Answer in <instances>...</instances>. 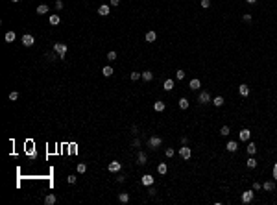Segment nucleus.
<instances>
[{"label":"nucleus","instance_id":"9b49d317","mask_svg":"<svg viewBox=\"0 0 277 205\" xmlns=\"http://www.w3.org/2000/svg\"><path fill=\"white\" fill-rule=\"evenodd\" d=\"M48 22H50L52 26H58L61 22V19H59V15H50L48 17Z\"/></svg>","mask_w":277,"mask_h":205},{"label":"nucleus","instance_id":"412c9836","mask_svg":"<svg viewBox=\"0 0 277 205\" xmlns=\"http://www.w3.org/2000/svg\"><path fill=\"white\" fill-rule=\"evenodd\" d=\"M213 106L222 107V106H223V96H216V98H213Z\"/></svg>","mask_w":277,"mask_h":205},{"label":"nucleus","instance_id":"37998d69","mask_svg":"<svg viewBox=\"0 0 277 205\" xmlns=\"http://www.w3.org/2000/svg\"><path fill=\"white\" fill-rule=\"evenodd\" d=\"M133 146H135V148L140 146V141H139V139H135V141H133Z\"/></svg>","mask_w":277,"mask_h":205},{"label":"nucleus","instance_id":"2f4dec72","mask_svg":"<svg viewBox=\"0 0 277 205\" xmlns=\"http://www.w3.org/2000/svg\"><path fill=\"white\" fill-rule=\"evenodd\" d=\"M255 166H257V161H255L253 157H249L248 159V168H255Z\"/></svg>","mask_w":277,"mask_h":205},{"label":"nucleus","instance_id":"4468645a","mask_svg":"<svg viewBox=\"0 0 277 205\" xmlns=\"http://www.w3.org/2000/svg\"><path fill=\"white\" fill-rule=\"evenodd\" d=\"M155 39H157V33L153 32V30H150V32H146V41H148V43H153V41H155Z\"/></svg>","mask_w":277,"mask_h":205},{"label":"nucleus","instance_id":"bb28decb","mask_svg":"<svg viewBox=\"0 0 277 205\" xmlns=\"http://www.w3.org/2000/svg\"><path fill=\"white\" fill-rule=\"evenodd\" d=\"M118 200H120L122 203H127V202H129V194H127V192H122L120 196H118Z\"/></svg>","mask_w":277,"mask_h":205},{"label":"nucleus","instance_id":"a18cd8bd","mask_svg":"<svg viewBox=\"0 0 277 205\" xmlns=\"http://www.w3.org/2000/svg\"><path fill=\"white\" fill-rule=\"evenodd\" d=\"M274 181H277V172H274Z\"/></svg>","mask_w":277,"mask_h":205},{"label":"nucleus","instance_id":"0eeeda50","mask_svg":"<svg viewBox=\"0 0 277 205\" xmlns=\"http://www.w3.org/2000/svg\"><path fill=\"white\" fill-rule=\"evenodd\" d=\"M148 144H150V148H159V146L163 144V139H161V137H150Z\"/></svg>","mask_w":277,"mask_h":205},{"label":"nucleus","instance_id":"a211bd4d","mask_svg":"<svg viewBox=\"0 0 277 205\" xmlns=\"http://www.w3.org/2000/svg\"><path fill=\"white\" fill-rule=\"evenodd\" d=\"M226 148H227V152H236V150H238V144H236L235 141H229Z\"/></svg>","mask_w":277,"mask_h":205},{"label":"nucleus","instance_id":"4c0bfd02","mask_svg":"<svg viewBox=\"0 0 277 205\" xmlns=\"http://www.w3.org/2000/svg\"><path fill=\"white\" fill-rule=\"evenodd\" d=\"M17 98H19V93H17V91L9 93V100H17Z\"/></svg>","mask_w":277,"mask_h":205},{"label":"nucleus","instance_id":"58836bf2","mask_svg":"<svg viewBox=\"0 0 277 205\" xmlns=\"http://www.w3.org/2000/svg\"><path fill=\"white\" fill-rule=\"evenodd\" d=\"M67 181L70 183V185H72V183H76V176H68V177H67Z\"/></svg>","mask_w":277,"mask_h":205},{"label":"nucleus","instance_id":"de8ad7c7","mask_svg":"<svg viewBox=\"0 0 277 205\" xmlns=\"http://www.w3.org/2000/svg\"><path fill=\"white\" fill-rule=\"evenodd\" d=\"M11 2H20V0H11Z\"/></svg>","mask_w":277,"mask_h":205},{"label":"nucleus","instance_id":"7ed1b4c3","mask_svg":"<svg viewBox=\"0 0 277 205\" xmlns=\"http://www.w3.org/2000/svg\"><path fill=\"white\" fill-rule=\"evenodd\" d=\"M198 102H200V104H209L211 102V94L207 93V91L200 93V94H198Z\"/></svg>","mask_w":277,"mask_h":205},{"label":"nucleus","instance_id":"4be33fe9","mask_svg":"<svg viewBox=\"0 0 277 205\" xmlns=\"http://www.w3.org/2000/svg\"><path fill=\"white\" fill-rule=\"evenodd\" d=\"M137 159H139V164H146V154L144 152H139V155H137Z\"/></svg>","mask_w":277,"mask_h":205},{"label":"nucleus","instance_id":"dca6fc26","mask_svg":"<svg viewBox=\"0 0 277 205\" xmlns=\"http://www.w3.org/2000/svg\"><path fill=\"white\" fill-rule=\"evenodd\" d=\"M157 172H159L161 176H165V174L168 172V166H166L165 163H159V164H157Z\"/></svg>","mask_w":277,"mask_h":205},{"label":"nucleus","instance_id":"f257e3e1","mask_svg":"<svg viewBox=\"0 0 277 205\" xmlns=\"http://www.w3.org/2000/svg\"><path fill=\"white\" fill-rule=\"evenodd\" d=\"M67 50H68V46L63 45V43H56V45H54V52H58V54H59V59H65Z\"/></svg>","mask_w":277,"mask_h":205},{"label":"nucleus","instance_id":"f704fd0d","mask_svg":"<svg viewBox=\"0 0 277 205\" xmlns=\"http://www.w3.org/2000/svg\"><path fill=\"white\" fill-rule=\"evenodd\" d=\"M175 78H177V80H185V70H177L175 72Z\"/></svg>","mask_w":277,"mask_h":205},{"label":"nucleus","instance_id":"aec40b11","mask_svg":"<svg viewBox=\"0 0 277 205\" xmlns=\"http://www.w3.org/2000/svg\"><path fill=\"white\" fill-rule=\"evenodd\" d=\"M163 89H165V91H172L174 89V80H166L165 83H163Z\"/></svg>","mask_w":277,"mask_h":205},{"label":"nucleus","instance_id":"a878e982","mask_svg":"<svg viewBox=\"0 0 277 205\" xmlns=\"http://www.w3.org/2000/svg\"><path fill=\"white\" fill-rule=\"evenodd\" d=\"M200 87H201V81H200V80H192V81H190V89H192V91H198Z\"/></svg>","mask_w":277,"mask_h":205},{"label":"nucleus","instance_id":"f3484780","mask_svg":"<svg viewBox=\"0 0 277 205\" xmlns=\"http://www.w3.org/2000/svg\"><path fill=\"white\" fill-rule=\"evenodd\" d=\"M165 102H161V100H159V102H155V104H153V109H155V111L157 113H161V111H165Z\"/></svg>","mask_w":277,"mask_h":205},{"label":"nucleus","instance_id":"9d476101","mask_svg":"<svg viewBox=\"0 0 277 205\" xmlns=\"http://www.w3.org/2000/svg\"><path fill=\"white\" fill-rule=\"evenodd\" d=\"M109 9H111V7H109V6H105V4H102V6L98 7V13H100V15H102V17H107V15H109Z\"/></svg>","mask_w":277,"mask_h":205},{"label":"nucleus","instance_id":"f8f14e48","mask_svg":"<svg viewBox=\"0 0 277 205\" xmlns=\"http://www.w3.org/2000/svg\"><path fill=\"white\" fill-rule=\"evenodd\" d=\"M140 76H142V80H144V81H152V80H153V72H150V70L140 72Z\"/></svg>","mask_w":277,"mask_h":205},{"label":"nucleus","instance_id":"e433bc0d","mask_svg":"<svg viewBox=\"0 0 277 205\" xmlns=\"http://www.w3.org/2000/svg\"><path fill=\"white\" fill-rule=\"evenodd\" d=\"M166 157H174V148H166Z\"/></svg>","mask_w":277,"mask_h":205},{"label":"nucleus","instance_id":"393cba45","mask_svg":"<svg viewBox=\"0 0 277 205\" xmlns=\"http://www.w3.org/2000/svg\"><path fill=\"white\" fill-rule=\"evenodd\" d=\"M102 74H104L105 78L113 76V67H104V68H102Z\"/></svg>","mask_w":277,"mask_h":205},{"label":"nucleus","instance_id":"cd10ccee","mask_svg":"<svg viewBox=\"0 0 277 205\" xmlns=\"http://www.w3.org/2000/svg\"><path fill=\"white\" fill-rule=\"evenodd\" d=\"M255 152H257V146H255L253 142H248V154H249V155H253Z\"/></svg>","mask_w":277,"mask_h":205},{"label":"nucleus","instance_id":"7c9ffc66","mask_svg":"<svg viewBox=\"0 0 277 205\" xmlns=\"http://www.w3.org/2000/svg\"><path fill=\"white\" fill-rule=\"evenodd\" d=\"M220 135L227 137V135H229V126H222V129H220Z\"/></svg>","mask_w":277,"mask_h":205},{"label":"nucleus","instance_id":"5701e85b","mask_svg":"<svg viewBox=\"0 0 277 205\" xmlns=\"http://www.w3.org/2000/svg\"><path fill=\"white\" fill-rule=\"evenodd\" d=\"M37 13H39V15H45V13H48V6H46V4L37 6Z\"/></svg>","mask_w":277,"mask_h":205},{"label":"nucleus","instance_id":"39448f33","mask_svg":"<svg viewBox=\"0 0 277 205\" xmlns=\"http://www.w3.org/2000/svg\"><path fill=\"white\" fill-rule=\"evenodd\" d=\"M242 203H251L253 202V190H246V192H242Z\"/></svg>","mask_w":277,"mask_h":205},{"label":"nucleus","instance_id":"c9c22d12","mask_svg":"<svg viewBox=\"0 0 277 205\" xmlns=\"http://www.w3.org/2000/svg\"><path fill=\"white\" fill-rule=\"evenodd\" d=\"M200 4H201V7H203V9H207V7L211 6V0H201Z\"/></svg>","mask_w":277,"mask_h":205},{"label":"nucleus","instance_id":"72a5a7b5","mask_svg":"<svg viewBox=\"0 0 277 205\" xmlns=\"http://www.w3.org/2000/svg\"><path fill=\"white\" fill-rule=\"evenodd\" d=\"M107 59H109V61H115V59H116V52H113V50H111V52L107 54Z\"/></svg>","mask_w":277,"mask_h":205},{"label":"nucleus","instance_id":"ddd939ff","mask_svg":"<svg viewBox=\"0 0 277 205\" xmlns=\"http://www.w3.org/2000/svg\"><path fill=\"white\" fill-rule=\"evenodd\" d=\"M56 202H58V198H56V194H48L46 198H45V203H46V205H54Z\"/></svg>","mask_w":277,"mask_h":205},{"label":"nucleus","instance_id":"c756f323","mask_svg":"<svg viewBox=\"0 0 277 205\" xmlns=\"http://www.w3.org/2000/svg\"><path fill=\"white\" fill-rule=\"evenodd\" d=\"M76 170H78V174H85V170H87V164L85 163H80L76 166Z\"/></svg>","mask_w":277,"mask_h":205},{"label":"nucleus","instance_id":"79ce46f5","mask_svg":"<svg viewBox=\"0 0 277 205\" xmlns=\"http://www.w3.org/2000/svg\"><path fill=\"white\" fill-rule=\"evenodd\" d=\"M242 19L246 20V22H249V20H251V15H249V13H248V15H244V17H242Z\"/></svg>","mask_w":277,"mask_h":205},{"label":"nucleus","instance_id":"c85d7f7f","mask_svg":"<svg viewBox=\"0 0 277 205\" xmlns=\"http://www.w3.org/2000/svg\"><path fill=\"white\" fill-rule=\"evenodd\" d=\"M179 107H181V109H188V100L187 98H179Z\"/></svg>","mask_w":277,"mask_h":205},{"label":"nucleus","instance_id":"423d86ee","mask_svg":"<svg viewBox=\"0 0 277 205\" xmlns=\"http://www.w3.org/2000/svg\"><path fill=\"white\" fill-rule=\"evenodd\" d=\"M33 43H35L33 35H30V33H24L22 35V45L24 46H33Z\"/></svg>","mask_w":277,"mask_h":205},{"label":"nucleus","instance_id":"49530a36","mask_svg":"<svg viewBox=\"0 0 277 205\" xmlns=\"http://www.w3.org/2000/svg\"><path fill=\"white\" fill-rule=\"evenodd\" d=\"M274 172H277V163H275V164H274Z\"/></svg>","mask_w":277,"mask_h":205},{"label":"nucleus","instance_id":"473e14b6","mask_svg":"<svg viewBox=\"0 0 277 205\" xmlns=\"http://www.w3.org/2000/svg\"><path fill=\"white\" fill-rule=\"evenodd\" d=\"M129 78H131L133 81H137L139 78H142V76H140V72H131V74H129Z\"/></svg>","mask_w":277,"mask_h":205},{"label":"nucleus","instance_id":"b1692460","mask_svg":"<svg viewBox=\"0 0 277 205\" xmlns=\"http://www.w3.org/2000/svg\"><path fill=\"white\" fill-rule=\"evenodd\" d=\"M15 32H7L6 33V37H4V39H6V43H13V41H15Z\"/></svg>","mask_w":277,"mask_h":205},{"label":"nucleus","instance_id":"1a4fd4ad","mask_svg":"<svg viewBox=\"0 0 277 205\" xmlns=\"http://www.w3.org/2000/svg\"><path fill=\"white\" fill-rule=\"evenodd\" d=\"M140 181H142V185H144V187H152V185H153V177L150 176V174H144Z\"/></svg>","mask_w":277,"mask_h":205},{"label":"nucleus","instance_id":"a19ab883","mask_svg":"<svg viewBox=\"0 0 277 205\" xmlns=\"http://www.w3.org/2000/svg\"><path fill=\"white\" fill-rule=\"evenodd\" d=\"M109 4H111V6H118V4H120V0H109Z\"/></svg>","mask_w":277,"mask_h":205},{"label":"nucleus","instance_id":"2eb2a0df","mask_svg":"<svg viewBox=\"0 0 277 205\" xmlns=\"http://www.w3.org/2000/svg\"><path fill=\"white\" fill-rule=\"evenodd\" d=\"M238 93H240V96H248V94H249V89H248V85H246V83H242V85L238 87Z\"/></svg>","mask_w":277,"mask_h":205},{"label":"nucleus","instance_id":"6e6552de","mask_svg":"<svg viewBox=\"0 0 277 205\" xmlns=\"http://www.w3.org/2000/svg\"><path fill=\"white\" fill-rule=\"evenodd\" d=\"M120 168H122V164L118 163V161H113V163H109V166H107L109 172H120Z\"/></svg>","mask_w":277,"mask_h":205},{"label":"nucleus","instance_id":"6ab92c4d","mask_svg":"<svg viewBox=\"0 0 277 205\" xmlns=\"http://www.w3.org/2000/svg\"><path fill=\"white\" fill-rule=\"evenodd\" d=\"M262 189H264V190H268V192H272V190L275 189V183H274V181H266L264 185H262Z\"/></svg>","mask_w":277,"mask_h":205},{"label":"nucleus","instance_id":"f03ea898","mask_svg":"<svg viewBox=\"0 0 277 205\" xmlns=\"http://www.w3.org/2000/svg\"><path fill=\"white\" fill-rule=\"evenodd\" d=\"M179 155H181L185 161H188V159H190V155H192V150H190L187 144H183L181 148H179Z\"/></svg>","mask_w":277,"mask_h":205},{"label":"nucleus","instance_id":"c03bdc74","mask_svg":"<svg viewBox=\"0 0 277 205\" xmlns=\"http://www.w3.org/2000/svg\"><path fill=\"white\" fill-rule=\"evenodd\" d=\"M246 2H248V4H255V2H257V0H246Z\"/></svg>","mask_w":277,"mask_h":205},{"label":"nucleus","instance_id":"20e7f679","mask_svg":"<svg viewBox=\"0 0 277 205\" xmlns=\"http://www.w3.org/2000/svg\"><path fill=\"white\" fill-rule=\"evenodd\" d=\"M249 137H251V131H249V129H240V133H238V139H240V141H242V142H248L249 141Z\"/></svg>","mask_w":277,"mask_h":205},{"label":"nucleus","instance_id":"ea45409f","mask_svg":"<svg viewBox=\"0 0 277 205\" xmlns=\"http://www.w3.org/2000/svg\"><path fill=\"white\" fill-rule=\"evenodd\" d=\"M56 7H58V9H63V2H61V0H56Z\"/></svg>","mask_w":277,"mask_h":205}]
</instances>
